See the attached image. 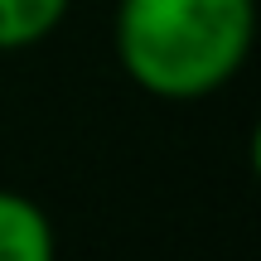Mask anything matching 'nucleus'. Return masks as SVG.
Segmentation results:
<instances>
[{"mask_svg": "<svg viewBox=\"0 0 261 261\" xmlns=\"http://www.w3.org/2000/svg\"><path fill=\"white\" fill-rule=\"evenodd\" d=\"M73 0H0V54L34 48L68 19Z\"/></svg>", "mask_w": 261, "mask_h": 261, "instance_id": "nucleus-3", "label": "nucleus"}, {"mask_svg": "<svg viewBox=\"0 0 261 261\" xmlns=\"http://www.w3.org/2000/svg\"><path fill=\"white\" fill-rule=\"evenodd\" d=\"M0 261H58L48 213L15 189H0Z\"/></svg>", "mask_w": 261, "mask_h": 261, "instance_id": "nucleus-2", "label": "nucleus"}, {"mask_svg": "<svg viewBox=\"0 0 261 261\" xmlns=\"http://www.w3.org/2000/svg\"><path fill=\"white\" fill-rule=\"evenodd\" d=\"M112 44L145 97L203 102L252 58L256 0H116Z\"/></svg>", "mask_w": 261, "mask_h": 261, "instance_id": "nucleus-1", "label": "nucleus"}]
</instances>
